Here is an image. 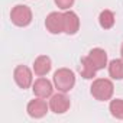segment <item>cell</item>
<instances>
[{
	"instance_id": "16",
	"label": "cell",
	"mask_w": 123,
	"mask_h": 123,
	"mask_svg": "<svg viewBox=\"0 0 123 123\" xmlns=\"http://www.w3.org/2000/svg\"><path fill=\"white\" fill-rule=\"evenodd\" d=\"M54 2L59 9H62V10H70V7L74 5V0H54Z\"/></svg>"
},
{
	"instance_id": "3",
	"label": "cell",
	"mask_w": 123,
	"mask_h": 123,
	"mask_svg": "<svg viewBox=\"0 0 123 123\" xmlns=\"http://www.w3.org/2000/svg\"><path fill=\"white\" fill-rule=\"evenodd\" d=\"M10 19H12V23H15L16 26L25 28V26H28L32 22V10H31L29 6L18 5V6H15L12 9Z\"/></svg>"
},
{
	"instance_id": "12",
	"label": "cell",
	"mask_w": 123,
	"mask_h": 123,
	"mask_svg": "<svg viewBox=\"0 0 123 123\" xmlns=\"http://www.w3.org/2000/svg\"><path fill=\"white\" fill-rule=\"evenodd\" d=\"M96 73H97V68L88 59V56L81 58V62H80V74H81V77L86 78V80H90V78L96 77Z\"/></svg>"
},
{
	"instance_id": "7",
	"label": "cell",
	"mask_w": 123,
	"mask_h": 123,
	"mask_svg": "<svg viewBox=\"0 0 123 123\" xmlns=\"http://www.w3.org/2000/svg\"><path fill=\"white\" fill-rule=\"evenodd\" d=\"M48 109H49V104H46V101L41 97H36L33 100H31L28 103V114L33 119H41L43 117L46 113H48Z\"/></svg>"
},
{
	"instance_id": "14",
	"label": "cell",
	"mask_w": 123,
	"mask_h": 123,
	"mask_svg": "<svg viewBox=\"0 0 123 123\" xmlns=\"http://www.w3.org/2000/svg\"><path fill=\"white\" fill-rule=\"evenodd\" d=\"M98 22H100V26L103 29H110L113 28L114 25V15L111 10H103L98 16Z\"/></svg>"
},
{
	"instance_id": "10",
	"label": "cell",
	"mask_w": 123,
	"mask_h": 123,
	"mask_svg": "<svg viewBox=\"0 0 123 123\" xmlns=\"http://www.w3.org/2000/svg\"><path fill=\"white\" fill-rule=\"evenodd\" d=\"M88 59L94 64V67L98 70H103L106 65H107V52L101 48H94L88 52Z\"/></svg>"
},
{
	"instance_id": "5",
	"label": "cell",
	"mask_w": 123,
	"mask_h": 123,
	"mask_svg": "<svg viewBox=\"0 0 123 123\" xmlns=\"http://www.w3.org/2000/svg\"><path fill=\"white\" fill-rule=\"evenodd\" d=\"M45 28L48 32L58 35L64 32V13L59 12H52L46 16L45 19Z\"/></svg>"
},
{
	"instance_id": "4",
	"label": "cell",
	"mask_w": 123,
	"mask_h": 123,
	"mask_svg": "<svg viewBox=\"0 0 123 123\" xmlns=\"http://www.w3.org/2000/svg\"><path fill=\"white\" fill-rule=\"evenodd\" d=\"M13 78H15V83L26 90L29 88L32 84H33V75H32V71L26 67V65H18L13 71Z\"/></svg>"
},
{
	"instance_id": "8",
	"label": "cell",
	"mask_w": 123,
	"mask_h": 123,
	"mask_svg": "<svg viewBox=\"0 0 123 123\" xmlns=\"http://www.w3.org/2000/svg\"><path fill=\"white\" fill-rule=\"evenodd\" d=\"M32 90H33V94L36 97H41V98H48L52 96V83L43 77H39L33 84H32Z\"/></svg>"
},
{
	"instance_id": "17",
	"label": "cell",
	"mask_w": 123,
	"mask_h": 123,
	"mask_svg": "<svg viewBox=\"0 0 123 123\" xmlns=\"http://www.w3.org/2000/svg\"><path fill=\"white\" fill-rule=\"evenodd\" d=\"M120 55H122V59H123V43H122V46H120Z\"/></svg>"
},
{
	"instance_id": "6",
	"label": "cell",
	"mask_w": 123,
	"mask_h": 123,
	"mask_svg": "<svg viewBox=\"0 0 123 123\" xmlns=\"http://www.w3.org/2000/svg\"><path fill=\"white\" fill-rule=\"evenodd\" d=\"M70 106H71V101L67 97V94L62 93V91H59L58 94H54L51 97V100H49V109L56 114L65 113L70 109Z\"/></svg>"
},
{
	"instance_id": "11",
	"label": "cell",
	"mask_w": 123,
	"mask_h": 123,
	"mask_svg": "<svg viewBox=\"0 0 123 123\" xmlns=\"http://www.w3.org/2000/svg\"><path fill=\"white\" fill-rule=\"evenodd\" d=\"M52 68V64H51V58L46 56V55H39L36 59H35V62H33V71L36 75L39 77H43L46 75Z\"/></svg>"
},
{
	"instance_id": "9",
	"label": "cell",
	"mask_w": 123,
	"mask_h": 123,
	"mask_svg": "<svg viewBox=\"0 0 123 123\" xmlns=\"http://www.w3.org/2000/svg\"><path fill=\"white\" fill-rule=\"evenodd\" d=\"M80 29V19L75 12L67 10L64 13V32L67 35H74Z\"/></svg>"
},
{
	"instance_id": "13",
	"label": "cell",
	"mask_w": 123,
	"mask_h": 123,
	"mask_svg": "<svg viewBox=\"0 0 123 123\" xmlns=\"http://www.w3.org/2000/svg\"><path fill=\"white\" fill-rule=\"evenodd\" d=\"M109 74L113 80H123V59H113L109 64Z\"/></svg>"
},
{
	"instance_id": "15",
	"label": "cell",
	"mask_w": 123,
	"mask_h": 123,
	"mask_svg": "<svg viewBox=\"0 0 123 123\" xmlns=\"http://www.w3.org/2000/svg\"><path fill=\"white\" fill-rule=\"evenodd\" d=\"M109 110L113 117L116 119H123V100L122 98H114L110 101Z\"/></svg>"
},
{
	"instance_id": "1",
	"label": "cell",
	"mask_w": 123,
	"mask_h": 123,
	"mask_svg": "<svg viewBox=\"0 0 123 123\" xmlns=\"http://www.w3.org/2000/svg\"><path fill=\"white\" fill-rule=\"evenodd\" d=\"M90 91H91V96L96 100H98V101H107L113 96L114 86L107 78H97V80L93 81V84L90 87Z\"/></svg>"
},
{
	"instance_id": "2",
	"label": "cell",
	"mask_w": 123,
	"mask_h": 123,
	"mask_svg": "<svg viewBox=\"0 0 123 123\" xmlns=\"http://www.w3.org/2000/svg\"><path fill=\"white\" fill-rule=\"evenodd\" d=\"M75 84V75L68 68H59L54 74V86L58 91L68 93Z\"/></svg>"
}]
</instances>
